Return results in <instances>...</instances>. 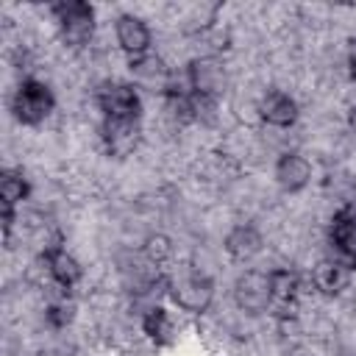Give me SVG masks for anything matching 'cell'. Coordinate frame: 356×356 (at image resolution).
<instances>
[{
  "mask_svg": "<svg viewBox=\"0 0 356 356\" xmlns=\"http://www.w3.org/2000/svg\"><path fill=\"white\" fill-rule=\"evenodd\" d=\"M270 275V289H273V309L275 320L286 323L298 317V298H300V275L292 267H273L267 270Z\"/></svg>",
  "mask_w": 356,
  "mask_h": 356,
  "instance_id": "8fae6325",
  "label": "cell"
},
{
  "mask_svg": "<svg viewBox=\"0 0 356 356\" xmlns=\"http://www.w3.org/2000/svg\"><path fill=\"white\" fill-rule=\"evenodd\" d=\"M142 120H100V145L106 156L125 159L139 147Z\"/></svg>",
  "mask_w": 356,
  "mask_h": 356,
  "instance_id": "7c38bea8",
  "label": "cell"
},
{
  "mask_svg": "<svg viewBox=\"0 0 356 356\" xmlns=\"http://www.w3.org/2000/svg\"><path fill=\"white\" fill-rule=\"evenodd\" d=\"M28 197H31V181H28L25 170L3 167V172H0V225H3L6 248H11L8 242H11V228H14V220H17V209Z\"/></svg>",
  "mask_w": 356,
  "mask_h": 356,
  "instance_id": "ba28073f",
  "label": "cell"
},
{
  "mask_svg": "<svg viewBox=\"0 0 356 356\" xmlns=\"http://www.w3.org/2000/svg\"><path fill=\"white\" fill-rule=\"evenodd\" d=\"M128 72H131V81L136 83V89L142 92H150V95H164L170 89V83L175 81V72L167 67V61L159 56V53H145V56H136V58H128Z\"/></svg>",
  "mask_w": 356,
  "mask_h": 356,
  "instance_id": "30bf717a",
  "label": "cell"
},
{
  "mask_svg": "<svg viewBox=\"0 0 356 356\" xmlns=\"http://www.w3.org/2000/svg\"><path fill=\"white\" fill-rule=\"evenodd\" d=\"M92 100L100 111V120H142V95L134 81L106 78L95 86Z\"/></svg>",
  "mask_w": 356,
  "mask_h": 356,
  "instance_id": "277c9868",
  "label": "cell"
},
{
  "mask_svg": "<svg viewBox=\"0 0 356 356\" xmlns=\"http://www.w3.org/2000/svg\"><path fill=\"white\" fill-rule=\"evenodd\" d=\"M8 111H11L14 122H19L25 128H36L56 111V95L47 81L22 75L8 97Z\"/></svg>",
  "mask_w": 356,
  "mask_h": 356,
  "instance_id": "6da1fadb",
  "label": "cell"
},
{
  "mask_svg": "<svg viewBox=\"0 0 356 356\" xmlns=\"http://www.w3.org/2000/svg\"><path fill=\"white\" fill-rule=\"evenodd\" d=\"M114 36H117L120 50L128 58H136V56H145V53L153 50V31L136 14H117V19H114Z\"/></svg>",
  "mask_w": 356,
  "mask_h": 356,
  "instance_id": "5bb4252c",
  "label": "cell"
},
{
  "mask_svg": "<svg viewBox=\"0 0 356 356\" xmlns=\"http://www.w3.org/2000/svg\"><path fill=\"white\" fill-rule=\"evenodd\" d=\"M345 64H348V78L356 83V39L350 42V50H348V58H345Z\"/></svg>",
  "mask_w": 356,
  "mask_h": 356,
  "instance_id": "44dd1931",
  "label": "cell"
},
{
  "mask_svg": "<svg viewBox=\"0 0 356 356\" xmlns=\"http://www.w3.org/2000/svg\"><path fill=\"white\" fill-rule=\"evenodd\" d=\"M350 122H353V125H356V103H353V106H350Z\"/></svg>",
  "mask_w": 356,
  "mask_h": 356,
  "instance_id": "7402d4cb",
  "label": "cell"
},
{
  "mask_svg": "<svg viewBox=\"0 0 356 356\" xmlns=\"http://www.w3.org/2000/svg\"><path fill=\"white\" fill-rule=\"evenodd\" d=\"M139 328L147 337V342H153L156 348H167V345L175 342V323H172L170 312L161 303H156V306H150V309L142 312Z\"/></svg>",
  "mask_w": 356,
  "mask_h": 356,
  "instance_id": "ac0fdd59",
  "label": "cell"
},
{
  "mask_svg": "<svg viewBox=\"0 0 356 356\" xmlns=\"http://www.w3.org/2000/svg\"><path fill=\"white\" fill-rule=\"evenodd\" d=\"M259 117H261L264 125L278 128V131H286V128H292V125L298 122L300 106H298V100H295L289 92H284V89H270V92H264L261 100H259Z\"/></svg>",
  "mask_w": 356,
  "mask_h": 356,
  "instance_id": "9a60e30c",
  "label": "cell"
},
{
  "mask_svg": "<svg viewBox=\"0 0 356 356\" xmlns=\"http://www.w3.org/2000/svg\"><path fill=\"white\" fill-rule=\"evenodd\" d=\"M47 11L56 22L58 39L70 50H81L92 42L95 28H97V11H95L92 3H86V0H58V3H50Z\"/></svg>",
  "mask_w": 356,
  "mask_h": 356,
  "instance_id": "7a4b0ae2",
  "label": "cell"
},
{
  "mask_svg": "<svg viewBox=\"0 0 356 356\" xmlns=\"http://www.w3.org/2000/svg\"><path fill=\"white\" fill-rule=\"evenodd\" d=\"M350 275L353 273H348L339 261H334L331 256H323L320 261H314V267L309 273V284L320 298H337L348 289Z\"/></svg>",
  "mask_w": 356,
  "mask_h": 356,
  "instance_id": "e0dca14e",
  "label": "cell"
},
{
  "mask_svg": "<svg viewBox=\"0 0 356 356\" xmlns=\"http://www.w3.org/2000/svg\"><path fill=\"white\" fill-rule=\"evenodd\" d=\"M273 178L281 192L298 195L312 184V161L298 150H284L273 164Z\"/></svg>",
  "mask_w": 356,
  "mask_h": 356,
  "instance_id": "4fadbf2b",
  "label": "cell"
},
{
  "mask_svg": "<svg viewBox=\"0 0 356 356\" xmlns=\"http://www.w3.org/2000/svg\"><path fill=\"white\" fill-rule=\"evenodd\" d=\"M142 256H145V261H147L153 270H161L164 264L172 261L175 245H172V239H170L167 234H150V236L142 242Z\"/></svg>",
  "mask_w": 356,
  "mask_h": 356,
  "instance_id": "d6986e66",
  "label": "cell"
},
{
  "mask_svg": "<svg viewBox=\"0 0 356 356\" xmlns=\"http://www.w3.org/2000/svg\"><path fill=\"white\" fill-rule=\"evenodd\" d=\"M234 303L239 312L259 317L270 314L273 309V289H270V275L264 270H242L231 286Z\"/></svg>",
  "mask_w": 356,
  "mask_h": 356,
  "instance_id": "52a82bcc",
  "label": "cell"
},
{
  "mask_svg": "<svg viewBox=\"0 0 356 356\" xmlns=\"http://www.w3.org/2000/svg\"><path fill=\"white\" fill-rule=\"evenodd\" d=\"M222 250L228 253V259L245 264L253 261L261 250H264V234L259 231V225L253 222H236L234 228H228V234L222 236Z\"/></svg>",
  "mask_w": 356,
  "mask_h": 356,
  "instance_id": "2e32d148",
  "label": "cell"
},
{
  "mask_svg": "<svg viewBox=\"0 0 356 356\" xmlns=\"http://www.w3.org/2000/svg\"><path fill=\"white\" fill-rule=\"evenodd\" d=\"M75 320V303L70 300V295H58L44 306V325L50 331H64L67 325H72Z\"/></svg>",
  "mask_w": 356,
  "mask_h": 356,
  "instance_id": "ffe728a7",
  "label": "cell"
},
{
  "mask_svg": "<svg viewBox=\"0 0 356 356\" xmlns=\"http://www.w3.org/2000/svg\"><path fill=\"white\" fill-rule=\"evenodd\" d=\"M39 259H42V264H44V270H47V275H50V281H53V286H56L58 292H67V295H70V289H75V286L81 284L83 267H81V261L61 245V239L44 245L42 253H39Z\"/></svg>",
  "mask_w": 356,
  "mask_h": 356,
  "instance_id": "9c48e42d",
  "label": "cell"
},
{
  "mask_svg": "<svg viewBox=\"0 0 356 356\" xmlns=\"http://www.w3.org/2000/svg\"><path fill=\"white\" fill-rule=\"evenodd\" d=\"M217 295V284L209 273L195 270V267H184L181 273L170 275V286H167V298L186 314H206L214 303Z\"/></svg>",
  "mask_w": 356,
  "mask_h": 356,
  "instance_id": "3957f363",
  "label": "cell"
},
{
  "mask_svg": "<svg viewBox=\"0 0 356 356\" xmlns=\"http://www.w3.org/2000/svg\"><path fill=\"white\" fill-rule=\"evenodd\" d=\"M184 83L189 86V92L195 97H200L206 103H217L220 95H222V89H225V67L211 53L195 56L184 67Z\"/></svg>",
  "mask_w": 356,
  "mask_h": 356,
  "instance_id": "8992f818",
  "label": "cell"
},
{
  "mask_svg": "<svg viewBox=\"0 0 356 356\" xmlns=\"http://www.w3.org/2000/svg\"><path fill=\"white\" fill-rule=\"evenodd\" d=\"M325 245L334 261H339L348 273H356V203H345L331 214Z\"/></svg>",
  "mask_w": 356,
  "mask_h": 356,
  "instance_id": "5b68a950",
  "label": "cell"
}]
</instances>
